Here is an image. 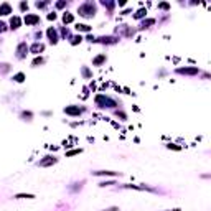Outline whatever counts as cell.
I'll use <instances>...</instances> for the list:
<instances>
[{
	"mask_svg": "<svg viewBox=\"0 0 211 211\" xmlns=\"http://www.w3.org/2000/svg\"><path fill=\"white\" fill-rule=\"evenodd\" d=\"M79 15L83 17H92L94 15V7L92 3H84V5L79 7Z\"/></svg>",
	"mask_w": 211,
	"mask_h": 211,
	"instance_id": "6da1fadb",
	"label": "cell"
},
{
	"mask_svg": "<svg viewBox=\"0 0 211 211\" xmlns=\"http://www.w3.org/2000/svg\"><path fill=\"white\" fill-rule=\"evenodd\" d=\"M96 102H97V106H101V107H106V104H109V107H114V106H115L114 101H111V99L106 97V96H97L96 97Z\"/></svg>",
	"mask_w": 211,
	"mask_h": 211,
	"instance_id": "7a4b0ae2",
	"label": "cell"
},
{
	"mask_svg": "<svg viewBox=\"0 0 211 211\" xmlns=\"http://www.w3.org/2000/svg\"><path fill=\"white\" fill-rule=\"evenodd\" d=\"M56 162H58V160L55 158V157L48 155V157H45L43 160H40V162H38V165H40V167H50V165H55Z\"/></svg>",
	"mask_w": 211,
	"mask_h": 211,
	"instance_id": "3957f363",
	"label": "cell"
},
{
	"mask_svg": "<svg viewBox=\"0 0 211 211\" xmlns=\"http://www.w3.org/2000/svg\"><path fill=\"white\" fill-rule=\"evenodd\" d=\"M40 22V17L38 15H27L25 17V23L27 25H35V23H38Z\"/></svg>",
	"mask_w": 211,
	"mask_h": 211,
	"instance_id": "277c9868",
	"label": "cell"
},
{
	"mask_svg": "<svg viewBox=\"0 0 211 211\" xmlns=\"http://www.w3.org/2000/svg\"><path fill=\"white\" fill-rule=\"evenodd\" d=\"M180 74H198V68H180Z\"/></svg>",
	"mask_w": 211,
	"mask_h": 211,
	"instance_id": "5b68a950",
	"label": "cell"
},
{
	"mask_svg": "<svg viewBox=\"0 0 211 211\" xmlns=\"http://www.w3.org/2000/svg\"><path fill=\"white\" fill-rule=\"evenodd\" d=\"M25 51H27V43H20L17 48V56L18 58H23L25 56Z\"/></svg>",
	"mask_w": 211,
	"mask_h": 211,
	"instance_id": "8992f818",
	"label": "cell"
},
{
	"mask_svg": "<svg viewBox=\"0 0 211 211\" xmlns=\"http://www.w3.org/2000/svg\"><path fill=\"white\" fill-rule=\"evenodd\" d=\"M8 13H12V7L8 3H2L0 5V15H8Z\"/></svg>",
	"mask_w": 211,
	"mask_h": 211,
	"instance_id": "52a82bcc",
	"label": "cell"
},
{
	"mask_svg": "<svg viewBox=\"0 0 211 211\" xmlns=\"http://www.w3.org/2000/svg\"><path fill=\"white\" fill-rule=\"evenodd\" d=\"M66 114H71V115H79L81 114V109L79 107H66L64 109Z\"/></svg>",
	"mask_w": 211,
	"mask_h": 211,
	"instance_id": "ba28073f",
	"label": "cell"
},
{
	"mask_svg": "<svg viewBox=\"0 0 211 211\" xmlns=\"http://www.w3.org/2000/svg\"><path fill=\"white\" fill-rule=\"evenodd\" d=\"M45 50V46L41 45V43H35L33 46H31V53H35V55H38V53H41Z\"/></svg>",
	"mask_w": 211,
	"mask_h": 211,
	"instance_id": "9c48e42d",
	"label": "cell"
},
{
	"mask_svg": "<svg viewBox=\"0 0 211 211\" xmlns=\"http://www.w3.org/2000/svg\"><path fill=\"white\" fill-rule=\"evenodd\" d=\"M48 36H50L51 43H56V41H58V35H56V31H55L53 28H50V30H48Z\"/></svg>",
	"mask_w": 211,
	"mask_h": 211,
	"instance_id": "30bf717a",
	"label": "cell"
},
{
	"mask_svg": "<svg viewBox=\"0 0 211 211\" xmlns=\"http://www.w3.org/2000/svg\"><path fill=\"white\" fill-rule=\"evenodd\" d=\"M10 25H12V28H13V30H17L18 27H20V18H18V17H13L10 20Z\"/></svg>",
	"mask_w": 211,
	"mask_h": 211,
	"instance_id": "8fae6325",
	"label": "cell"
},
{
	"mask_svg": "<svg viewBox=\"0 0 211 211\" xmlns=\"http://www.w3.org/2000/svg\"><path fill=\"white\" fill-rule=\"evenodd\" d=\"M76 28H78V31H91V27L89 25H83V23L76 25Z\"/></svg>",
	"mask_w": 211,
	"mask_h": 211,
	"instance_id": "7c38bea8",
	"label": "cell"
},
{
	"mask_svg": "<svg viewBox=\"0 0 211 211\" xmlns=\"http://www.w3.org/2000/svg\"><path fill=\"white\" fill-rule=\"evenodd\" d=\"M94 175H112V177H115L120 173H117V171H94Z\"/></svg>",
	"mask_w": 211,
	"mask_h": 211,
	"instance_id": "4fadbf2b",
	"label": "cell"
},
{
	"mask_svg": "<svg viewBox=\"0 0 211 211\" xmlns=\"http://www.w3.org/2000/svg\"><path fill=\"white\" fill-rule=\"evenodd\" d=\"M15 198H28V200H33L35 198V195H25V193H20V195H15Z\"/></svg>",
	"mask_w": 211,
	"mask_h": 211,
	"instance_id": "5bb4252c",
	"label": "cell"
},
{
	"mask_svg": "<svg viewBox=\"0 0 211 211\" xmlns=\"http://www.w3.org/2000/svg\"><path fill=\"white\" fill-rule=\"evenodd\" d=\"M13 79L17 81V83H22V81L25 79V74H23V73H18V74H15V76H13Z\"/></svg>",
	"mask_w": 211,
	"mask_h": 211,
	"instance_id": "9a60e30c",
	"label": "cell"
},
{
	"mask_svg": "<svg viewBox=\"0 0 211 211\" xmlns=\"http://www.w3.org/2000/svg\"><path fill=\"white\" fill-rule=\"evenodd\" d=\"M63 22L64 23H71V22H73V15H71V13H64Z\"/></svg>",
	"mask_w": 211,
	"mask_h": 211,
	"instance_id": "2e32d148",
	"label": "cell"
},
{
	"mask_svg": "<svg viewBox=\"0 0 211 211\" xmlns=\"http://www.w3.org/2000/svg\"><path fill=\"white\" fill-rule=\"evenodd\" d=\"M104 59H106V56H104V55H101V56H97L96 59H94V64H101Z\"/></svg>",
	"mask_w": 211,
	"mask_h": 211,
	"instance_id": "e0dca14e",
	"label": "cell"
},
{
	"mask_svg": "<svg viewBox=\"0 0 211 211\" xmlns=\"http://www.w3.org/2000/svg\"><path fill=\"white\" fill-rule=\"evenodd\" d=\"M145 13H147V12H145V10H143V8H142V10H139L137 13H135V15H134V17H135V18H142L143 15H145Z\"/></svg>",
	"mask_w": 211,
	"mask_h": 211,
	"instance_id": "ac0fdd59",
	"label": "cell"
},
{
	"mask_svg": "<svg viewBox=\"0 0 211 211\" xmlns=\"http://www.w3.org/2000/svg\"><path fill=\"white\" fill-rule=\"evenodd\" d=\"M43 61H45L43 58H36V59H35V61H33V66H38V64H41V63H43Z\"/></svg>",
	"mask_w": 211,
	"mask_h": 211,
	"instance_id": "d6986e66",
	"label": "cell"
},
{
	"mask_svg": "<svg viewBox=\"0 0 211 211\" xmlns=\"http://www.w3.org/2000/svg\"><path fill=\"white\" fill-rule=\"evenodd\" d=\"M154 23H155V20H147V22H143V23H142V28H145L147 25H154Z\"/></svg>",
	"mask_w": 211,
	"mask_h": 211,
	"instance_id": "ffe728a7",
	"label": "cell"
},
{
	"mask_svg": "<svg viewBox=\"0 0 211 211\" xmlns=\"http://www.w3.org/2000/svg\"><path fill=\"white\" fill-rule=\"evenodd\" d=\"M79 41H81V36H74V38H73V41H71V45H78Z\"/></svg>",
	"mask_w": 211,
	"mask_h": 211,
	"instance_id": "44dd1931",
	"label": "cell"
},
{
	"mask_svg": "<svg viewBox=\"0 0 211 211\" xmlns=\"http://www.w3.org/2000/svg\"><path fill=\"white\" fill-rule=\"evenodd\" d=\"M102 211H119V208H117V206H111V208H106V210H102Z\"/></svg>",
	"mask_w": 211,
	"mask_h": 211,
	"instance_id": "7402d4cb",
	"label": "cell"
},
{
	"mask_svg": "<svg viewBox=\"0 0 211 211\" xmlns=\"http://www.w3.org/2000/svg\"><path fill=\"white\" fill-rule=\"evenodd\" d=\"M79 152H81V150H71V152H68V154H66V155H68V157H71V155H76V154H79Z\"/></svg>",
	"mask_w": 211,
	"mask_h": 211,
	"instance_id": "603a6c76",
	"label": "cell"
},
{
	"mask_svg": "<svg viewBox=\"0 0 211 211\" xmlns=\"http://www.w3.org/2000/svg\"><path fill=\"white\" fill-rule=\"evenodd\" d=\"M64 5H66V3H64V2H58V3H56V7H58V8H63Z\"/></svg>",
	"mask_w": 211,
	"mask_h": 211,
	"instance_id": "cb8c5ba5",
	"label": "cell"
},
{
	"mask_svg": "<svg viewBox=\"0 0 211 211\" xmlns=\"http://www.w3.org/2000/svg\"><path fill=\"white\" fill-rule=\"evenodd\" d=\"M0 31H5V23L0 22Z\"/></svg>",
	"mask_w": 211,
	"mask_h": 211,
	"instance_id": "d4e9b609",
	"label": "cell"
},
{
	"mask_svg": "<svg viewBox=\"0 0 211 211\" xmlns=\"http://www.w3.org/2000/svg\"><path fill=\"white\" fill-rule=\"evenodd\" d=\"M48 18H50V20H55V18H56V15H55V13H50V15H48Z\"/></svg>",
	"mask_w": 211,
	"mask_h": 211,
	"instance_id": "484cf974",
	"label": "cell"
},
{
	"mask_svg": "<svg viewBox=\"0 0 211 211\" xmlns=\"http://www.w3.org/2000/svg\"><path fill=\"white\" fill-rule=\"evenodd\" d=\"M160 8H168V3H160Z\"/></svg>",
	"mask_w": 211,
	"mask_h": 211,
	"instance_id": "4316f807",
	"label": "cell"
},
{
	"mask_svg": "<svg viewBox=\"0 0 211 211\" xmlns=\"http://www.w3.org/2000/svg\"><path fill=\"white\" fill-rule=\"evenodd\" d=\"M22 115H23V117H31V114H30V112H23Z\"/></svg>",
	"mask_w": 211,
	"mask_h": 211,
	"instance_id": "83f0119b",
	"label": "cell"
},
{
	"mask_svg": "<svg viewBox=\"0 0 211 211\" xmlns=\"http://www.w3.org/2000/svg\"><path fill=\"white\" fill-rule=\"evenodd\" d=\"M165 211H180V208H173V210H165Z\"/></svg>",
	"mask_w": 211,
	"mask_h": 211,
	"instance_id": "f1b7e54d",
	"label": "cell"
}]
</instances>
